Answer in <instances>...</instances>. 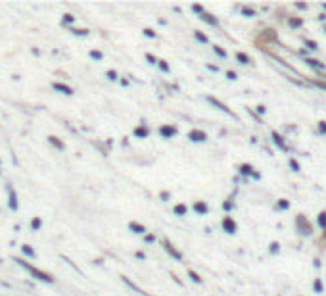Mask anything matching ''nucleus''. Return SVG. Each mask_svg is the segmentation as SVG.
<instances>
[{
    "mask_svg": "<svg viewBox=\"0 0 326 296\" xmlns=\"http://www.w3.org/2000/svg\"><path fill=\"white\" fill-rule=\"evenodd\" d=\"M144 35H146V37H150V39H156V33L152 31V29H144Z\"/></svg>",
    "mask_w": 326,
    "mask_h": 296,
    "instance_id": "e433bc0d",
    "label": "nucleus"
},
{
    "mask_svg": "<svg viewBox=\"0 0 326 296\" xmlns=\"http://www.w3.org/2000/svg\"><path fill=\"white\" fill-rule=\"evenodd\" d=\"M129 229L133 231V233H136V235H144L146 233V229H144V225H138V223H129Z\"/></svg>",
    "mask_w": 326,
    "mask_h": 296,
    "instance_id": "f8f14e48",
    "label": "nucleus"
},
{
    "mask_svg": "<svg viewBox=\"0 0 326 296\" xmlns=\"http://www.w3.org/2000/svg\"><path fill=\"white\" fill-rule=\"evenodd\" d=\"M40 225H42V221H40V219H39V217H37V219H33V221H31V227H33V229H40Z\"/></svg>",
    "mask_w": 326,
    "mask_h": 296,
    "instance_id": "2f4dec72",
    "label": "nucleus"
},
{
    "mask_svg": "<svg viewBox=\"0 0 326 296\" xmlns=\"http://www.w3.org/2000/svg\"><path fill=\"white\" fill-rule=\"evenodd\" d=\"M192 10H194L196 13H200V16H201V13H204V6H200V4H194V6H192Z\"/></svg>",
    "mask_w": 326,
    "mask_h": 296,
    "instance_id": "72a5a7b5",
    "label": "nucleus"
},
{
    "mask_svg": "<svg viewBox=\"0 0 326 296\" xmlns=\"http://www.w3.org/2000/svg\"><path fill=\"white\" fill-rule=\"evenodd\" d=\"M21 248H23V252H25L27 256H33V258H35V250H33V248H29L27 244H25V246H21Z\"/></svg>",
    "mask_w": 326,
    "mask_h": 296,
    "instance_id": "473e14b6",
    "label": "nucleus"
},
{
    "mask_svg": "<svg viewBox=\"0 0 326 296\" xmlns=\"http://www.w3.org/2000/svg\"><path fill=\"white\" fill-rule=\"evenodd\" d=\"M271 136H272V140H274V144H276V146H278L280 150H284V152H286V150H288V146H286V142H284V139H282V135H278L276 131H272V133H271Z\"/></svg>",
    "mask_w": 326,
    "mask_h": 296,
    "instance_id": "0eeeda50",
    "label": "nucleus"
},
{
    "mask_svg": "<svg viewBox=\"0 0 326 296\" xmlns=\"http://www.w3.org/2000/svg\"><path fill=\"white\" fill-rule=\"evenodd\" d=\"M242 13H244V16H248V17H253V16H255V10H253V8H248V6H244V8H242Z\"/></svg>",
    "mask_w": 326,
    "mask_h": 296,
    "instance_id": "b1692460",
    "label": "nucleus"
},
{
    "mask_svg": "<svg viewBox=\"0 0 326 296\" xmlns=\"http://www.w3.org/2000/svg\"><path fill=\"white\" fill-rule=\"evenodd\" d=\"M207 69H211V71H219V67H217V66H211V63L207 66Z\"/></svg>",
    "mask_w": 326,
    "mask_h": 296,
    "instance_id": "de8ad7c7",
    "label": "nucleus"
},
{
    "mask_svg": "<svg viewBox=\"0 0 326 296\" xmlns=\"http://www.w3.org/2000/svg\"><path fill=\"white\" fill-rule=\"evenodd\" d=\"M301 223H303V235H311V225H309V221H307V217L305 215H298V225H299V229H301Z\"/></svg>",
    "mask_w": 326,
    "mask_h": 296,
    "instance_id": "6e6552de",
    "label": "nucleus"
},
{
    "mask_svg": "<svg viewBox=\"0 0 326 296\" xmlns=\"http://www.w3.org/2000/svg\"><path fill=\"white\" fill-rule=\"evenodd\" d=\"M123 283H125V285H129V286H130V288H133V290H134V292H142V290H140V288H138V286H136L134 283H130V281H129L127 277H123Z\"/></svg>",
    "mask_w": 326,
    "mask_h": 296,
    "instance_id": "bb28decb",
    "label": "nucleus"
},
{
    "mask_svg": "<svg viewBox=\"0 0 326 296\" xmlns=\"http://www.w3.org/2000/svg\"><path fill=\"white\" fill-rule=\"evenodd\" d=\"M288 23H290V27L298 29V27L303 25V19H301V17H288Z\"/></svg>",
    "mask_w": 326,
    "mask_h": 296,
    "instance_id": "f3484780",
    "label": "nucleus"
},
{
    "mask_svg": "<svg viewBox=\"0 0 326 296\" xmlns=\"http://www.w3.org/2000/svg\"><path fill=\"white\" fill-rule=\"evenodd\" d=\"M188 275L192 277V281H194V283H201V277H200V275H198L196 271H192V269H190V271H188Z\"/></svg>",
    "mask_w": 326,
    "mask_h": 296,
    "instance_id": "c85d7f7f",
    "label": "nucleus"
},
{
    "mask_svg": "<svg viewBox=\"0 0 326 296\" xmlns=\"http://www.w3.org/2000/svg\"><path fill=\"white\" fill-rule=\"evenodd\" d=\"M146 60H148L150 63H157V60H156V58L152 56V54H146Z\"/></svg>",
    "mask_w": 326,
    "mask_h": 296,
    "instance_id": "79ce46f5",
    "label": "nucleus"
},
{
    "mask_svg": "<svg viewBox=\"0 0 326 296\" xmlns=\"http://www.w3.org/2000/svg\"><path fill=\"white\" fill-rule=\"evenodd\" d=\"M134 135H136V136H142V139H144V136H148V135H150V131H148V127H144V125H142V127H136V129H134Z\"/></svg>",
    "mask_w": 326,
    "mask_h": 296,
    "instance_id": "6ab92c4d",
    "label": "nucleus"
},
{
    "mask_svg": "<svg viewBox=\"0 0 326 296\" xmlns=\"http://www.w3.org/2000/svg\"><path fill=\"white\" fill-rule=\"evenodd\" d=\"M213 52L217 56H221V58H227V50H223L221 46H213Z\"/></svg>",
    "mask_w": 326,
    "mask_h": 296,
    "instance_id": "cd10ccee",
    "label": "nucleus"
},
{
    "mask_svg": "<svg viewBox=\"0 0 326 296\" xmlns=\"http://www.w3.org/2000/svg\"><path fill=\"white\" fill-rule=\"evenodd\" d=\"M324 31H326V29H324Z\"/></svg>",
    "mask_w": 326,
    "mask_h": 296,
    "instance_id": "8fccbe9b",
    "label": "nucleus"
},
{
    "mask_svg": "<svg viewBox=\"0 0 326 296\" xmlns=\"http://www.w3.org/2000/svg\"><path fill=\"white\" fill-rule=\"evenodd\" d=\"M71 21H73V16H71V13H65V16H63V23H71Z\"/></svg>",
    "mask_w": 326,
    "mask_h": 296,
    "instance_id": "58836bf2",
    "label": "nucleus"
},
{
    "mask_svg": "<svg viewBox=\"0 0 326 296\" xmlns=\"http://www.w3.org/2000/svg\"><path fill=\"white\" fill-rule=\"evenodd\" d=\"M173 212H175V215H186L188 208H186L184 204H177L175 208H173Z\"/></svg>",
    "mask_w": 326,
    "mask_h": 296,
    "instance_id": "a211bd4d",
    "label": "nucleus"
},
{
    "mask_svg": "<svg viewBox=\"0 0 326 296\" xmlns=\"http://www.w3.org/2000/svg\"><path fill=\"white\" fill-rule=\"evenodd\" d=\"M257 112H259V113H265L267 108H265V106H257Z\"/></svg>",
    "mask_w": 326,
    "mask_h": 296,
    "instance_id": "a18cd8bd",
    "label": "nucleus"
},
{
    "mask_svg": "<svg viewBox=\"0 0 326 296\" xmlns=\"http://www.w3.org/2000/svg\"><path fill=\"white\" fill-rule=\"evenodd\" d=\"M48 142H50V144H54L58 150H63V142L58 140V136H48Z\"/></svg>",
    "mask_w": 326,
    "mask_h": 296,
    "instance_id": "412c9836",
    "label": "nucleus"
},
{
    "mask_svg": "<svg viewBox=\"0 0 326 296\" xmlns=\"http://www.w3.org/2000/svg\"><path fill=\"white\" fill-rule=\"evenodd\" d=\"M313 288H315V292H324L322 281H320V279H315V281H313Z\"/></svg>",
    "mask_w": 326,
    "mask_h": 296,
    "instance_id": "4be33fe9",
    "label": "nucleus"
},
{
    "mask_svg": "<svg viewBox=\"0 0 326 296\" xmlns=\"http://www.w3.org/2000/svg\"><path fill=\"white\" fill-rule=\"evenodd\" d=\"M17 263L19 265H23V267L27 269V271H31L37 279H40V281H44V283H54V277L52 275H48V273H44V271H40V269H37V267H33V265H29L27 262H23V259H17Z\"/></svg>",
    "mask_w": 326,
    "mask_h": 296,
    "instance_id": "f257e3e1",
    "label": "nucleus"
},
{
    "mask_svg": "<svg viewBox=\"0 0 326 296\" xmlns=\"http://www.w3.org/2000/svg\"><path fill=\"white\" fill-rule=\"evenodd\" d=\"M188 139L194 140V142H204V140L207 139V135H205L204 131H200V129H192V131L188 133Z\"/></svg>",
    "mask_w": 326,
    "mask_h": 296,
    "instance_id": "20e7f679",
    "label": "nucleus"
},
{
    "mask_svg": "<svg viewBox=\"0 0 326 296\" xmlns=\"http://www.w3.org/2000/svg\"><path fill=\"white\" fill-rule=\"evenodd\" d=\"M207 102H209V104H213V106L217 108V110H221V112H224V113H228V115H232V117H236V115H234V112L230 110V108H228L227 104H223L221 100H217L215 96H207Z\"/></svg>",
    "mask_w": 326,
    "mask_h": 296,
    "instance_id": "f03ea898",
    "label": "nucleus"
},
{
    "mask_svg": "<svg viewBox=\"0 0 326 296\" xmlns=\"http://www.w3.org/2000/svg\"><path fill=\"white\" fill-rule=\"evenodd\" d=\"M200 17H201V19H204V21H205V23H209V25H213V27H217V25H219V19H217V17H213V16H211V13H207V12H204V13H201V16H200Z\"/></svg>",
    "mask_w": 326,
    "mask_h": 296,
    "instance_id": "9b49d317",
    "label": "nucleus"
},
{
    "mask_svg": "<svg viewBox=\"0 0 326 296\" xmlns=\"http://www.w3.org/2000/svg\"><path fill=\"white\" fill-rule=\"evenodd\" d=\"M278 208H280V210H288V208H290V202H288V200H284V198L278 200Z\"/></svg>",
    "mask_w": 326,
    "mask_h": 296,
    "instance_id": "7c9ffc66",
    "label": "nucleus"
},
{
    "mask_svg": "<svg viewBox=\"0 0 326 296\" xmlns=\"http://www.w3.org/2000/svg\"><path fill=\"white\" fill-rule=\"evenodd\" d=\"M240 173H242V175H251V177L259 179V173L253 171V167H251L249 163H242V165H240Z\"/></svg>",
    "mask_w": 326,
    "mask_h": 296,
    "instance_id": "1a4fd4ad",
    "label": "nucleus"
},
{
    "mask_svg": "<svg viewBox=\"0 0 326 296\" xmlns=\"http://www.w3.org/2000/svg\"><path fill=\"white\" fill-rule=\"evenodd\" d=\"M223 208H224V210H230V208H232V202H224Z\"/></svg>",
    "mask_w": 326,
    "mask_h": 296,
    "instance_id": "c03bdc74",
    "label": "nucleus"
},
{
    "mask_svg": "<svg viewBox=\"0 0 326 296\" xmlns=\"http://www.w3.org/2000/svg\"><path fill=\"white\" fill-rule=\"evenodd\" d=\"M318 131L322 135H326V121H318Z\"/></svg>",
    "mask_w": 326,
    "mask_h": 296,
    "instance_id": "c9c22d12",
    "label": "nucleus"
},
{
    "mask_svg": "<svg viewBox=\"0 0 326 296\" xmlns=\"http://www.w3.org/2000/svg\"><path fill=\"white\" fill-rule=\"evenodd\" d=\"M159 133H161V136H165V139H171V136L177 135V129L171 127V125H161L159 127Z\"/></svg>",
    "mask_w": 326,
    "mask_h": 296,
    "instance_id": "39448f33",
    "label": "nucleus"
},
{
    "mask_svg": "<svg viewBox=\"0 0 326 296\" xmlns=\"http://www.w3.org/2000/svg\"><path fill=\"white\" fill-rule=\"evenodd\" d=\"M56 90H60V92H63V94H67V96H71L73 94V89H71V86H67V85H62V83H54L52 85Z\"/></svg>",
    "mask_w": 326,
    "mask_h": 296,
    "instance_id": "9d476101",
    "label": "nucleus"
},
{
    "mask_svg": "<svg viewBox=\"0 0 326 296\" xmlns=\"http://www.w3.org/2000/svg\"><path fill=\"white\" fill-rule=\"evenodd\" d=\"M146 240H148V242H154V240H156V236H154V235H148V236H146Z\"/></svg>",
    "mask_w": 326,
    "mask_h": 296,
    "instance_id": "49530a36",
    "label": "nucleus"
},
{
    "mask_svg": "<svg viewBox=\"0 0 326 296\" xmlns=\"http://www.w3.org/2000/svg\"><path fill=\"white\" fill-rule=\"evenodd\" d=\"M305 62L309 63L311 67H317V69H326V66H324V63H322V62H318V60H315V58H307Z\"/></svg>",
    "mask_w": 326,
    "mask_h": 296,
    "instance_id": "ddd939ff",
    "label": "nucleus"
},
{
    "mask_svg": "<svg viewBox=\"0 0 326 296\" xmlns=\"http://www.w3.org/2000/svg\"><path fill=\"white\" fill-rule=\"evenodd\" d=\"M165 250H167V254H171L173 258L177 259V262H180V259H182V254H180V252H178L175 246H173L171 242H167V240H165Z\"/></svg>",
    "mask_w": 326,
    "mask_h": 296,
    "instance_id": "423d86ee",
    "label": "nucleus"
},
{
    "mask_svg": "<svg viewBox=\"0 0 326 296\" xmlns=\"http://www.w3.org/2000/svg\"><path fill=\"white\" fill-rule=\"evenodd\" d=\"M194 210L198 212V213H207V212H209V208H207L205 202H196V204H194Z\"/></svg>",
    "mask_w": 326,
    "mask_h": 296,
    "instance_id": "2eb2a0df",
    "label": "nucleus"
},
{
    "mask_svg": "<svg viewBox=\"0 0 326 296\" xmlns=\"http://www.w3.org/2000/svg\"><path fill=\"white\" fill-rule=\"evenodd\" d=\"M317 225L320 229H326V212H320L317 215Z\"/></svg>",
    "mask_w": 326,
    "mask_h": 296,
    "instance_id": "dca6fc26",
    "label": "nucleus"
},
{
    "mask_svg": "<svg viewBox=\"0 0 326 296\" xmlns=\"http://www.w3.org/2000/svg\"><path fill=\"white\" fill-rule=\"evenodd\" d=\"M236 60L240 62V63H249L251 60H249V56L248 54H244V52H236Z\"/></svg>",
    "mask_w": 326,
    "mask_h": 296,
    "instance_id": "aec40b11",
    "label": "nucleus"
},
{
    "mask_svg": "<svg viewBox=\"0 0 326 296\" xmlns=\"http://www.w3.org/2000/svg\"><path fill=\"white\" fill-rule=\"evenodd\" d=\"M303 42H305V44H307V48H309V50H317V48H318V44H317V42H315V40H309V39H303Z\"/></svg>",
    "mask_w": 326,
    "mask_h": 296,
    "instance_id": "a878e982",
    "label": "nucleus"
},
{
    "mask_svg": "<svg viewBox=\"0 0 326 296\" xmlns=\"http://www.w3.org/2000/svg\"><path fill=\"white\" fill-rule=\"evenodd\" d=\"M90 58H94V60H102V52L100 50H90Z\"/></svg>",
    "mask_w": 326,
    "mask_h": 296,
    "instance_id": "c756f323",
    "label": "nucleus"
},
{
    "mask_svg": "<svg viewBox=\"0 0 326 296\" xmlns=\"http://www.w3.org/2000/svg\"><path fill=\"white\" fill-rule=\"evenodd\" d=\"M322 8H324V10H326V4H322Z\"/></svg>",
    "mask_w": 326,
    "mask_h": 296,
    "instance_id": "09e8293b",
    "label": "nucleus"
},
{
    "mask_svg": "<svg viewBox=\"0 0 326 296\" xmlns=\"http://www.w3.org/2000/svg\"><path fill=\"white\" fill-rule=\"evenodd\" d=\"M290 167H292V171H301V165H299V162L298 160H294V158H290Z\"/></svg>",
    "mask_w": 326,
    "mask_h": 296,
    "instance_id": "5701e85b",
    "label": "nucleus"
},
{
    "mask_svg": "<svg viewBox=\"0 0 326 296\" xmlns=\"http://www.w3.org/2000/svg\"><path fill=\"white\" fill-rule=\"evenodd\" d=\"M157 63H159V69H161V71H165V73L169 71V66H167L165 62H157Z\"/></svg>",
    "mask_w": 326,
    "mask_h": 296,
    "instance_id": "4c0bfd02",
    "label": "nucleus"
},
{
    "mask_svg": "<svg viewBox=\"0 0 326 296\" xmlns=\"http://www.w3.org/2000/svg\"><path fill=\"white\" fill-rule=\"evenodd\" d=\"M269 250H271V252H272V254H276V252H278V250H280V244H278V242H272V244H271V248H269Z\"/></svg>",
    "mask_w": 326,
    "mask_h": 296,
    "instance_id": "f704fd0d",
    "label": "nucleus"
},
{
    "mask_svg": "<svg viewBox=\"0 0 326 296\" xmlns=\"http://www.w3.org/2000/svg\"><path fill=\"white\" fill-rule=\"evenodd\" d=\"M227 77H228V79H230V81H234V79H236V77H238V75H236V73H234V71H227Z\"/></svg>",
    "mask_w": 326,
    "mask_h": 296,
    "instance_id": "a19ab883",
    "label": "nucleus"
},
{
    "mask_svg": "<svg viewBox=\"0 0 326 296\" xmlns=\"http://www.w3.org/2000/svg\"><path fill=\"white\" fill-rule=\"evenodd\" d=\"M295 6H298V8H299V10H307V4H303V2H298V4H295Z\"/></svg>",
    "mask_w": 326,
    "mask_h": 296,
    "instance_id": "37998d69",
    "label": "nucleus"
},
{
    "mask_svg": "<svg viewBox=\"0 0 326 296\" xmlns=\"http://www.w3.org/2000/svg\"><path fill=\"white\" fill-rule=\"evenodd\" d=\"M107 77H110L111 81H115V79H117V73H115V71L111 69V71H107Z\"/></svg>",
    "mask_w": 326,
    "mask_h": 296,
    "instance_id": "ea45409f",
    "label": "nucleus"
},
{
    "mask_svg": "<svg viewBox=\"0 0 326 296\" xmlns=\"http://www.w3.org/2000/svg\"><path fill=\"white\" fill-rule=\"evenodd\" d=\"M8 194H10V208H12V210H16V208H17V198H16V192H13L12 186H8Z\"/></svg>",
    "mask_w": 326,
    "mask_h": 296,
    "instance_id": "4468645a",
    "label": "nucleus"
},
{
    "mask_svg": "<svg viewBox=\"0 0 326 296\" xmlns=\"http://www.w3.org/2000/svg\"><path fill=\"white\" fill-rule=\"evenodd\" d=\"M194 37L198 39L200 42H209V39H207V37H205V35L201 33V31H196V33H194Z\"/></svg>",
    "mask_w": 326,
    "mask_h": 296,
    "instance_id": "393cba45",
    "label": "nucleus"
},
{
    "mask_svg": "<svg viewBox=\"0 0 326 296\" xmlns=\"http://www.w3.org/2000/svg\"><path fill=\"white\" fill-rule=\"evenodd\" d=\"M223 229L227 231L228 235H234V233H236V229H238V225H236V221L230 217V215H227V217L223 219Z\"/></svg>",
    "mask_w": 326,
    "mask_h": 296,
    "instance_id": "7ed1b4c3",
    "label": "nucleus"
}]
</instances>
